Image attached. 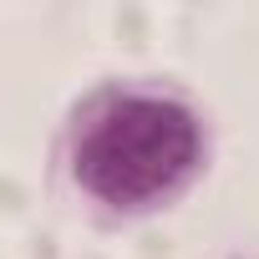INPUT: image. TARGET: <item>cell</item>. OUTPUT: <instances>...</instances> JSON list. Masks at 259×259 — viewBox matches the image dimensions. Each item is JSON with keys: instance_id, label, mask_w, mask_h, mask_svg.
I'll use <instances>...</instances> for the list:
<instances>
[{"instance_id": "1", "label": "cell", "mask_w": 259, "mask_h": 259, "mask_svg": "<svg viewBox=\"0 0 259 259\" xmlns=\"http://www.w3.org/2000/svg\"><path fill=\"white\" fill-rule=\"evenodd\" d=\"M203 138L188 107L163 97L107 102L76 143V178L112 208H143L198 168Z\"/></svg>"}]
</instances>
